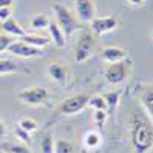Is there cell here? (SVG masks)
<instances>
[{"instance_id": "d4e9b609", "label": "cell", "mask_w": 153, "mask_h": 153, "mask_svg": "<svg viewBox=\"0 0 153 153\" xmlns=\"http://www.w3.org/2000/svg\"><path fill=\"white\" fill-rule=\"evenodd\" d=\"M107 117H109V113L106 110H95V113H94V123H95V126H98V127L104 126L106 121H107Z\"/></svg>"}, {"instance_id": "7402d4cb", "label": "cell", "mask_w": 153, "mask_h": 153, "mask_svg": "<svg viewBox=\"0 0 153 153\" xmlns=\"http://www.w3.org/2000/svg\"><path fill=\"white\" fill-rule=\"evenodd\" d=\"M17 127H20L22 130L28 132V133H32L38 129V123L34 118H22V120H19Z\"/></svg>"}, {"instance_id": "277c9868", "label": "cell", "mask_w": 153, "mask_h": 153, "mask_svg": "<svg viewBox=\"0 0 153 153\" xmlns=\"http://www.w3.org/2000/svg\"><path fill=\"white\" fill-rule=\"evenodd\" d=\"M16 98L26 106H43L49 101L51 94L46 87L32 86V87H25L22 91H19L16 94Z\"/></svg>"}, {"instance_id": "6da1fadb", "label": "cell", "mask_w": 153, "mask_h": 153, "mask_svg": "<svg viewBox=\"0 0 153 153\" xmlns=\"http://www.w3.org/2000/svg\"><path fill=\"white\" fill-rule=\"evenodd\" d=\"M132 144L138 153H146L153 144L152 123L147 120H136L132 127Z\"/></svg>"}, {"instance_id": "83f0119b", "label": "cell", "mask_w": 153, "mask_h": 153, "mask_svg": "<svg viewBox=\"0 0 153 153\" xmlns=\"http://www.w3.org/2000/svg\"><path fill=\"white\" fill-rule=\"evenodd\" d=\"M11 16H12L11 8H0V23L5 22V20H8Z\"/></svg>"}, {"instance_id": "4316f807", "label": "cell", "mask_w": 153, "mask_h": 153, "mask_svg": "<svg viewBox=\"0 0 153 153\" xmlns=\"http://www.w3.org/2000/svg\"><path fill=\"white\" fill-rule=\"evenodd\" d=\"M16 135L22 139V143H23V144H29V143H31V133L22 130L20 127H17V126H16Z\"/></svg>"}, {"instance_id": "ffe728a7", "label": "cell", "mask_w": 153, "mask_h": 153, "mask_svg": "<svg viewBox=\"0 0 153 153\" xmlns=\"http://www.w3.org/2000/svg\"><path fill=\"white\" fill-rule=\"evenodd\" d=\"M74 144L68 139H55L54 141V153H74Z\"/></svg>"}, {"instance_id": "1f68e13d", "label": "cell", "mask_w": 153, "mask_h": 153, "mask_svg": "<svg viewBox=\"0 0 153 153\" xmlns=\"http://www.w3.org/2000/svg\"><path fill=\"white\" fill-rule=\"evenodd\" d=\"M80 153H87V150H84V149H83V150H81Z\"/></svg>"}, {"instance_id": "7c38bea8", "label": "cell", "mask_w": 153, "mask_h": 153, "mask_svg": "<svg viewBox=\"0 0 153 153\" xmlns=\"http://www.w3.org/2000/svg\"><path fill=\"white\" fill-rule=\"evenodd\" d=\"M2 29H3V32L6 35L14 37V38H22L23 35H26V31H25L20 26V23L17 20H14L12 17H9L8 20L2 22Z\"/></svg>"}, {"instance_id": "ac0fdd59", "label": "cell", "mask_w": 153, "mask_h": 153, "mask_svg": "<svg viewBox=\"0 0 153 153\" xmlns=\"http://www.w3.org/2000/svg\"><path fill=\"white\" fill-rule=\"evenodd\" d=\"M6 153H32L29 150V147L23 143H14V141H8V143H3L2 149Z\"/></svg>"}, {"instance_id": "e0dca14e", "label": "cell", "mask_w": 153, "mask_h": 153, "mask_svg": "<svg viewBox=\"0 0 153 153\" xmlns=\"http://www.w3.org/2000/svg\"><path fill=\"white\" fill-rule=\"evenodd\" d=\"M51 19L45 14V12H38L31 19V28L34 31H45L48 29V25H49Z\"/></svg>"}, {"instance_id": "d6a6232c", "label": "cell", "mask_w": 153, "mask_h": 153, "mask_svg": "<svg viewBox=\"0 0 153 153\" xmlns=\"http://www.w3.org/2000/svg\"><path fill=\"white\" fill-rule=\"evenodd\" d=\"M0 153H6V152H3V150H0Z\"/></svg>"}, {"instance_id": "8992f818", "label": "cell", "mask_w": 153, "mask_h": 153, "mask_svg": "<svg viewBox=\"0 0 153 153\" xmlns=\"http://www.w3.org/2000/svg\"><path fill=\"white\" fill-rule=\"evenodd\" d=\"M89 100H91V95H89V94L72 95V97L66 98L60 104L58 112L61 115H76V113L83 112L86 107H89Z\"/></svg>"}, {"instance_id": "5b68a950", "label": "cell", "mask_w": 153, "mask_h": 153, "mask_svg": "<svg viewBox=\"0 0 153 153\" xmlns=\"http://www.w3.org/2000/svg\"><path fill=\"white\" fill-rule=\"evenodd\" d=\"M130 65H132V61L129 58L109 65L106 68V71H104L106 81L109 84H112V86L123 84L127 78H129V75H130Z\"/></svg>"}, {"instance_id": "5bb4252c", "label": "cell", "mask_w": 153, "mask_h": 153, "mask_svg": "<svg viewBox=\"0 0 153 153\" xmlns=\"http://www.w3.org/2000/svg\"><path fill=\"white\" fill-rule=\"evenodd\" d=\"M101 133L98 130H87L83 136V146H84V150H95L101 146Z\"/></svg>"}, {"instance_id": "4fadbf2b", "label": "cell", "mask_w": 153, "mask_h": 153, "mask_svg": "<svg viewBox=\"0 0 153 153\" xmlns=\"http://www.w3.org/2000/svg\"><path fill=\"white\" fill-rule=\"evenodd\" d=\"M48 31H49V35H51L49 40L52 42L57 48H65V46H66V40H68V38L65 37L63 31L58 28V25H57L55 22H52V20L49 22V25H48Z\"/></svg>"}, {"instance_id": "7a4b0ae2", "label": "cell", "mask_w": 153, "mask_h": 153, "mask_svg": "<svg viewBox=\"0 0 153 153\" xmlns=\"http://www.w3.org/2000/svg\"><path fill=\"white\" fill-rule=\"evenodd\" d=\"M97 49V37L92 31H83L75 45L74 60L76 63H84L91 58Z\"/></svg>"}, {"instance_id": "3957f363", "label": "cell", "mask_w": 153, "mask_h": 153, "mask_svg": "<svg viewBox=\"0 0 153 153\" xmlns=\"http://www.w3.org/2000/svg\"><path fill=\"white\" fill-rule=\"evenodd\" d=\"M52 11H54V16H55V23L63 31L65 37L69 38L76 29H78V19H76L66 6H63L61 3H54Z\"/></svg>"}, {"instance_id": "9c48e42d", "label": "cell", "mask_w": 153, "mask_h": 153, "mask_svg": "<svg viewBox=\"0 0 153 153\" xmlns=\"http://www.w3.org/2000/svg\"><path fill=\"white\" fill-rule=\"evenodd\" d=\"M8 52L19 57V58H37V57L43 55V49L31 46V45H26V43H23L22 40H14L9 45Z\"/></svg>"}, {"instance_id": "44dd1931", "label": "cell", "mask_w": 153, "mask_h": 153, "mask_svg": "<svg viewBox=\"0 0 153 153\" xmlns=\"http://www.w3.org/2000/svg\"><path fill=\"white\" fill-rule=\"evenodd\" d=\"M104 100H106V104H107V113L112 112L115 107H117L118 101H120V97H121V91H112L106 95H103Z\"/></svg>"}, {"instance_id": "4dcf8cb0", "label": "cell", "mask_w": 153, "mask_h": 153, "mask_svg": "<svg viewBox=\"0 0 153 153\" xmlns=\"http://www.w3.org/2000/svg\"><path fill=\"white\" fill-rule=\"evenodd\" d=\"M5 135H6V126L2 120H0V139H2Z\"/></svg>"}, {"instance_id": "30bf717a", "label": "cell", "mask_w": 153, "mask_h": 153, "mask_svg": "<svg viewBox=\"0 0 153 153\" xmlns=\"http://www.w3.org/2000/svg\"><path fill=\"white\" fill-rule=\"evenodd\" d=\"M76 19L83 23H91L97 17V8L94 0H74Z\"/></svg>"}, {"instance_id": "603a6c76", "label": "cell", "mask_w": 153, "mask_h": 153, "mask_svg": "<svg viewBox=\"0 0 153 153\" xmlns=\"http://www.w3.org/2000/svg\"><path fill=\"white\" fill-rule=\"evenodd\" d=\"M89 106L94 107L95 110H106L107 112V104H106V100H104L103 95L91 97V100H89Z\"/></svg>"}, {"instance_id": "ba28073f", "label": "cell", "mask_w": 153, "mask_h": 153, "mask_svg": "<svg viewBox=\"0 0 153 153\" xmlns=\"http://www.w3.org/2000/svg\"><path fill=\"white\" fill-rule=\"evenodd\" d=\"M48 76L57 86L66 87L71 81V69L66 65H63V63L54 61L48 66Z\"/></svg>"}, {"instance_id": "9a60e30c", "label": "cell", "mask_w": 153, "mask_h": 153, "mask_svg": "<svg viewBox=\"0 0 153 153\" xmlns=\"http://www.w3.org/2000/svg\"><path fill=\"white\" fill-rule=\"evenodd\" d=\"M19 40H22L23 43H26V45H31V46H35V48H46L51 45V40L48 37H43V35H38V34H26V35H23L22 38H19Z\"/></svg>"}, {"instance_id": "d6986e66", "label": "cell", "mask_w": 153, "mask_h": 153, "mask_svg": "<svg viewBox=\"0 0 153 153\" xmlns=\"http://www.w3.org/2000/svg\"><path fill=\"white\" fill-rule=\"evenodd\" d=\"M20 71V65L14 60H0V75H9V74H16Z\"/></svg>"}, {"instance_id": "52a82bcc", "label": "cell", "mask_w": 153, "mask_h": 153, "mask_svg": "<svg viewBox=\"0 0 153 153\" xmlns=\"http://www.w3.org/2000/svg\"><path fill=\"white\" fill-rule=\"evenodd\" d=\"M121 20L118 16H106V17H95L91 22V31L95 35H104L115 29H118Z\"/></svg>"}, {"instance_id": "2e32d148", "label": "cell", "mask_w": 153, "mask_h": 153, "mask_svg": "<svg viewBox=\"0 0 153 153\" xmlns=\"http://www.w3.org/2000/svg\"><path fill=\"white\" fill-rule=\"evenodd\" d=\"M141 104L146 110V115L152 121V117H153V91H152V86H147L144 89V92L141 95Z\"/></svg>"}, {"instance_id": "f1b7e54d", "label": "cell", "mask_w": 153, "mask_h": 153, "mask_svg": "<svg viewBox=\"0 0 153 153\" xmlns=\"http://www.w3.org/2000/svg\"><path fill=\"white\" fill-rule=\"evenodd\" d=\"M126 2L133 8H139V6H143L146 3V0H126Z\"/></svg>"}, {"instance_id": "f546056e", "label": "cell", "mask_w": 153, "mask_h": 153, "mask_svg": "<svg viewBox=\"0 0 153 153\" xmlns=\"http://www.w3.org/2000/svg\"><path fill=\"white\" fill-rule=\"evenodd\" d=\"M14 0H0V8H11Z\"/></svg>"}, {"instance_id": "484cf974", "label": "cell", "mask_w": 153, "mask_h": 153, "mask_svg": "<svg viewBox=\"0 0 153 153\" xmlns=\"http://www.w3.org/2000/svg\"><path fill=\"white\" fill-rule=\"evenodd\" d=\"M16 38L14 37H9L6 34H0V52H3V51H8L9 45L14 42Z\"/></svg>"}, {"instance_id": "8fae6325", "label": "cell", "mask_w": 153, "mask_h": 153, "mask_svg": "<svg viewBox=\"0 0 153 153\" xmlns=\"http://www.w3.org/2000/svg\"><path fill=\"white\" fill-rule=\"evenodd\" d=\"M101 58L103 61H106L107 65L112 63H118L127 58V51L120 48V46H106L101 49Z\"/></svg>"}, {"instance_id": "cb8c5ba5", "label": "cell", "mask_w": 153, "mask_h": 153, "mask_svg": "<svg viewBox=\"0 0 153 153\" xmlns=\"http://www.w3.org/2000/svg\"><path fill=\"white\" fill-rule=\"evenodd\" d=\"M40 150L42 153H54V139L51 135L43 136V139L40 141Z\"/></svg>"}]
</instances>
